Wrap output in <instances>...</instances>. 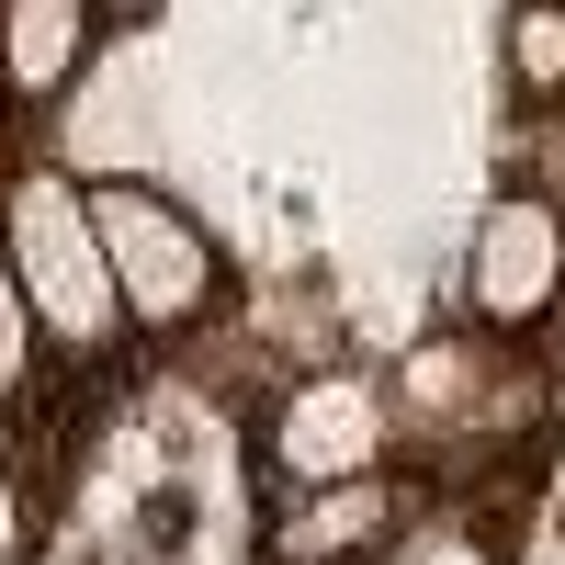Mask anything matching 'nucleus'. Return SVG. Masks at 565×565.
I'll return each mask as SVG.
<instances>
[{"label":"nucleus","mask_w":565,"mask_h":565,"mask_svg":"<svg viewBox=\"0 0 565 565\" xmlns=\"http://www.w3.org/2000/svg\"><path fill=\"white\" fill-rule=\"evenodd\" d=\"M0 271H12L34 340H57L68 362L114 351L125 306H114V271H103V249H90V215L68 193V170H23L12 181V204H0Z\"/></svg>","instance_id":"nucleus-1"},{"label":"nucleus","mask_w":565,"mask_h":565,"mask_svg":"<svg viewBox=\"0 0 565 565\" xmlns=\"http://www.w3.org/2000/svg\"><path fill=\"white\" fill-rule=\"evenodd\" d=\"M79 215H90V249H103L114 306L136 328H181L215 295V249L181 226V204L148 193V181H103V193H79Z\"/></svg>","instance_id":"nucleus-2"},{"label":"nucleus","mask_w":565,"mask_h":565,"mask_svg":"<svg viewBox=\"0 0 565 565\" xmlns=\"http://www.w3.org/2000/svg\"><path fill=\"white\" fill-rule=\"evenodd\" d=\"M271 452H282L295 487H351V476H373V452H385V407L362 385H306L271 418Z\"/></svg>","instance_id":"nucleus-3"},{"label":"nucleus","mask_w":565,"mask_h":565,"mask_svg":"<svg viewBox=\"0 0 565 565\" xmlns=\"http://www.w3.org/2000/svg\"><path fill=\"white\" fill-rule=\"evenodd\" d=\"M543 295H554V215L543 204H498L487 238H476V317L521 328V317H543Z\"/></svg>","instance_id":"nucleus-4"},{"label":"nucleus","mask_w":565,"mask_h":565,"mask_svg":"<svg viewBox=\"0 0 565 565\" xmlns=\"http://www.w3.org/2000/svg\"><path fill=\"white\" fill-rule=\"evenodd\" d=\"M385 521H396V498L373 476H351V487H317L295 521H282V554H295V565H362V543Z\"/></svg>","instance_id":"nucleus-5"},{"label":"nucleus","mask_w":565,"mask_h":565,"mask_svg":"<svg viewBox=\"0 0 565 565\" xmlns=\"http://www.w3.org/2000/svg\"><path fill=\"white\" fill-rule=\"evenodd\" d=\"M90 45V12H68V0H23V12H0V79L23 90V103H45Z\"/></svg>","instance_id":"nucleus-6"},{"label":"nucleus","mask_w":565,"mask_h":565,"mask_svg":"<svg viewBox=\"0 0 565 565\" xmlns=\"http://www.w3.org/2000/svg\"><path fill=\"white\" fill-rule=\"evenodd\" d=\"M23 373H34V317L12 295V271H0V396H23Z\"/></svg>","instance_id":"nucleus-7"},{"label":"nucleus","mask_w":565,"mask_h":565,"mask_svg":"<svg viewBox=\"0 0 565 565\" xmlns=\"http://www.w3.org/2000/svg\"><path fill=\"white\" fill-rule=\"evenodd\" d=\"M396 565H498V554H487V543H476V532H463V521H418V532H407V554H396Z\"/></svg>","instance_id":"nucleus-8"},{"label":"nucleus","mask_w":565,"mask_h":565,"mask_svg":"<svg viewBox=\"0 0 565 565\" xmlns=\"http://www.w3.org/2000/svg\"><path fill=\"white\" fill-rule=\"evenodd\" d=\"M23 543H34V521H23V487H12V463H0V565H23Z\"/></svg>","instance_id":"nucleus-9"},{"label":"nucleus","mask_w":565,"mask_h":565,"mask_svg":"<svg viewBox=\"0 0 565 565\" xmlns=\"http://www.w3.org/2000/svg\"><path fill=\"white\" fill-rule=\"evenodd\" d=\"M521 68H532V79H554V12H532V23H521Z\"/></svg>","instance_id":"nucleus-10"}]
</instances>
